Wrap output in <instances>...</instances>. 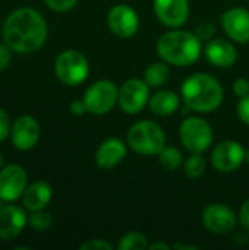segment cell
I'll return each instance as SVG.
<instances>
[{
    "label": "cell",
    "mask_w": 249,
    "mask_h": 250,
    "mask_svg": "<svg viewBox=\"0 0 249 250\" xmlns=\"http://www.w3.org/2000/svg\"><path fill=\"white\" fill-rule=\"evenodd\" d=\"M44 16L31 7L13 10L3 23V40L12 51L29 54L38 51L47 40Z\"/></svg>",
    "instance_id": "obj_1"
},
{
    "label": "cell",
    "mask_w": 249,
    "mask_h": 250,
    "mask_svg": "<svg viewBox=\"0 0 249 250\" xmlns=\"http://www.w3.org/2000/svg\"><path fill=\"white\" fill-rule=\"evenodd\" d=\"M181 97L186 108L198 113H211L222 105L225 92L222 83L214 76L194 73L183 81Z\"/></svg>",
    "instance_id": "obj_2"
},
{
    "label": "cell",
    "mask_w": 249,
    "mask_h": 250,
    "mask_svg": "<svg viewBox=\"0 0 249 250\" xmlns=\"http://www.w3.org/2000/svg\"><path fill=\"white\" fill-rule=\"evenodd\" d=\"M203 45L197 34L173 28L157 41V53L161 60L173 66H191L201 57Z\"/></svg>",
    "instance_id": "obj_3"
},
{
    "label": "cell",
    "mask_w": 249,
    "mask_h": 250,
    "mask_svg": "<svg viewBox=\"0 0 249 250\" xmlns=\"http://www.w3.org/2000/svg\"><path fill=\"white\" fill-rule=\"evenodd\" d=\"M126 144L136 154L147 157L158 155V152L166 146V133L156 122H136L128 130Z\"/></svg>",
    "instance_id": "obj_4"
},
{
    "label": "cell",
    "mask_w": 249,
    "mask_h": 250,
    "mask_svg": "<svg viewBox=\"0 0 249 250\" xmlns=\"http://www.w3.org/2000/svg\"><path fill=\"white\" fill-rule=\"evenodd\" d=\"M179 138L182 145L191 154H203L213 145V129L203 117H186L179 126Z\"/></svg>",
    "instance_id": "obj_5"
},
{
    "label": "cell",
    "mask_w": 249,
    "mask_h": 250,
    "mask_svg": "<svg viewBox=\"0 0 249 250\" xmlns=\"http://www.w3.org/2000/svg\"><path fill=\"white\" fill-rule=\"evenodd\" d=\"M54 73L62 83L68 86H76L88 78L90 63L81 51L65 50L56 59Z\"/></svg>",
    "instance_id": "obj_6"
},
{
    "label": "cell",
    "mask_w": 249,
    "mask_h": 250,
    "mask_svg": "<svg viewBox=\"0 0 249 250\" xmlns=\"http://www.w3.org/2000/svg\"><path fill=\"white\" fill-rule=\"evenodd\" d=\"M82 100L90 114L104 116L110 113L119 103V88L113 81L100 79L87 88Z\"/></svg>",
    "instance_id": "obj_7"
},
{
    "label": "cell",
    "mask_w": 249,
    "mask_h": 250,
    "mask_svg": "<svg viewBox=\"0 0 249 250\" xmlns=\"http://www.w3.org/2000/svg\"><path fill=\"white\" fill-rule=\"evenodd\" d=\"M150 86L144 79H128L119 88V107L125 114L141 113L150 101Z\"/></svg>",
    "instance_id": "obj_8"
},
{
    "label": "cell",
    "mask_w": 249,
    "mask_h": 250,
    "mask_svg": "<svg viewBox=\"0 0 249 250\" xmlns=\"http://www.w3.org/2000/svg\"><path fill=\"white\" fill-rule=\"evenodd\" d=\"M247 149L236 141H223L211 152V166L219 173H233L245 163Z\"/></svg>",
    "instance_id": "obj_9"
},
{
    "label": "cell",
    "mask_w": 249,
    "mask_h": 250,
    "mask_svg": "<svg viewBox=\"0 0 249 250\" xmlns=\"http://www.w3.org/2000/svg\"><path fill=\"white\" fill-rule=\"evenodd\" d=\"M204 227L214 234H227L236 229L238 217L235 211L220 202L210 204L204 208L201 215Z\"/></svg>",
    "instance_id": "obj_10"
},
{
    "label": "cell",
    "mask_w": 249,
    "mask_h": 250,
    "mask_svg": "<svg viewBox=\"0 0 249 250\" xmlns=\"http://www.w3.org/2000/svg\"><path fill=\"white\" fill-rule=\"evenodd\" d=\"M107 26L119 38H131L139 29V16L129 4H114L107 13Z\"/></svg>",
    "instance_id": "obj_11"
},
{
    "label": "cell",
    "mask_w": 249,
    "mask_h": 250,
    "mask_svg": "<svg viewBox=\"0 0 249 250\" xmlns=\"http://www.w3.org/2000/svg\"><path fill=\"white\" fill-rule=\"evenodd\" d=\"M28 183L26 171L19 164H9L0 170V201L15 202L18 201Z\"/></svg>",
    "instance_id": "obj_12"
},
{
    "label": "cell",
    "mask_w": 249,
    "mask_h": 250,
    "mask_svg": "<svg viewBox=\"0 0 249 250\" xmlns=\"http://www.w3.org/2000/svg\"><path fill=\"white\" fill-rule=\"evenodd\" d=\"M153 7L158 21L169 28H181L188 22V0H154Z\"/></svg>",
    "instance_id": "obj_13"
},
{
    "label": "cell",
    "mask_w": 249,
    "mask_h": 250,
    "mask_svg": "<svg viewBox=\"0 0 249 250\" xmlns=\"http://www.w3.org/2000/svg\"><path fill=\"white\" fill-rule=\"evenodd\" d=\"M40 125L32 116H21L15 120L10 130V141L19 151L32 149L40 141Z\"/></svg>",
    "instance_id": "obj_14"
},
{
    "label": "cell",
    "mask_w": 249,
    "mask_h": 250,
    "mask_svg": "<svg viewBox=\"0 0 249 250\" xmlns=\"http://www.w3.org/2000/svg\"><path fill=\"white\" fill-rule=\"evenodd\" d=\"M220 22L226 35L235 41L245 44L249 42V10L244 7H233L220 16Z\"/></svg>",
    "instance_id": "obj_15"
},
{
    "label": "cell",
    "mask_w": 249,
    "mask_h": 250,
    "mask_svg": "<svg viewBox=\"0 0 249 250\" xmlns=\"http://www.w3.org/2000/svg\"><path fill=\"white\" fill-rule=\"evenodd\" d=\"M28 214L18 205H6L0 209V240H15L26 227Z\"/></svg>",
    "instance_id": "obj_16"
},
{
    "label": "cell",
    "mask_w": 249,
    "mask_h": 250,
    "mask_svg": "<svg viewBox=\"0 0 249 250\" xmlns=\"http://www.w3.org/2000/svg\"><path fill=\"white\" fill-rule=\"evenodd\" d=\"M204 56L210 64L220 69H227L236 63L238 50L233 42L223 38H214L207 41L204 47Z\"/></svg>",
    "instance_id": "obj_17"
},
{
    "label": "cell",
    "mask_w": 249,
    "mask_h": 250,
    "mask_svg": "<svg viewBox=\"0 0 249 250\" xmlns=\"http://www.w3.org/2000/svg\"><path fill=\"white\" fill-rule=\"evenodd\" d=\"M128 154V144L119 138L104 139L95 151V163L103 170H110L120 164Z\"/></svg>",
    "instance_id": "obj_18"
},
{
    "label": "cell",
    "mask_w": 249,
    "mask_h": 250,
    "mask_svg": "<svg viewBox=\"0 0 249 250\" xmlns=\"http://www.w3.org/2000/svg\"><path fill=\"white\" fill-rule=\"evenodd\" d=\"M51 198H53L51 186L44 180H38L31 183L25 189L22 195V204L28 211H38V209H45V207L51 202Z\"/></svg>",
    "instance_id": "obj_19"
},
{
    "label": "cell",
    "mask_w": 249,
    "mask_h": 250,
    "mask_svg": "<svg viewBox=\"0 0 249 250\" xmlns=\"http://www.w3.org/2000/svg\"><path fill=\"white\" fill-rule=\"evenodd\" d=\"M182 97L170 89H160L150 97L148 107L150 111L158 117H167L178 111Z\"/></svg>",
    "instance_id": "obj_20"
},
{
    "label": "cell",
    "mask_w": 249,
    "mask_h": 250,
    "mask_svg": "<svg viewBox=\"0 0 249 250\" xmlns=\"http://www.w3.org/2000/svg\"><path fill=\"white\" fill-rule=\"evenodd\" d=\"M169 75H170V69H169L167 63L164 60L163 62H156V63H151L145 69L144 81L148 83L150 88H160L167 82Z\"/></svg>",
    "instance_id": "obj_21"
},
{
    "label": "cell",
    "mask_w": 249,
    "mask_h": 250,
    "mask_svg": "<svg viewBox=\"0 0 249 250\" xmlns=\"http://www.w3.org/2000/svg\"><path fill=\"white\" fill-rule=\"evenodd\" d=\"M158 161H160L163 168H166L169 171H175V170H178L182 166L183 158H182V154H181V151L178 148H175V146H164L158 152Z\"/></svg>",
    "instance_id": "obj_22"
},
{
    "label": "cell",
    "mask_w": 249,
    "mask_h": 250,
    "mask_svg": "<svg viewBox=\"0 0 249 250\" xmlns=\"http://www.w3.org/2000/svg\"><path fill=\"white\" fill-rule=\"evenodd\" d=\"M147 237L139 231H129L122 236L120 242L117 243L119 250H145L148 249Z\"/></svg>",
    "instance_id": "obj_23"
},
{
    "label": "cell",
    "mask_w": 249,
    "mask_h": 250,
    "mask_svg": "<svg viewBox=\"0 0 249 250\" xmlns=\"http://www.w3.org/2000/svg\"><path fill=\"white\" fill-rule=\"evenodd\" d=\"M28 224L34 231H47L53 224V215L45 209L31 211V215H28Z\"/></svg>",
    "instance_id": "obj_24"
},
{
    "label": "cell",
    "mask_w": 249,
    "mask_h": 250,
    "mask_svg": "<svg viewBox=\"0 0 249 250\" xmlns=\"http://www.w3.org/2000/svg\"><path fill=\"white\" fill-rule=\"evenodd\" d=\"M205 160L201 157V154H191L183 163V171L189 179H198L205 173Z\"/></svg>",
    "instance_id": "obj_25"
},
{
    "label": "cell",
    "mask_w": 249,
    "mask_h": 250,
    "mask_svg": "<svg viewBox=\"0 0 249 250\" xmlns=\"http://www.w3.org/2000/svg\"><path fill=\"white\" fill-rule=\"evenodd\" d=\"M44 1L54 12H68L72 7H75V4L78 3V0H44Z\"/></svg>",
    "instance_id": "obj_26"
},
{
    "label": "cell",
    "mask_w": 249,
    "mask_h": 250,
    "mask_svg": "<svg viewBox=\"0 0 249 250\" xmlns=\"http://www.w3.org/2000/svg\"><path fill=\"white\" fill-rule=\"evenodd\" d=\"M10 130H12V126H10L9 114L0 107V144L4 142L7 136H10Z\"/></svg>",
    "instance_id": "obj_27"
},
{
    "label": "cell",
    "mask_w": 249,
    "mask_h": 250,
    "mask_svg": "<svg viewBox=\"0 0 249 250\" xmlns=\"http://www.w3.org/2000/svg\"><path fill=\"white\" fill-rule=\"evenodd\" d=\"M81 250H113V246L103 239H91L81 245Z\"/></svg>",
    "instance_id": "obj_28"
},
{
    "label": "cell",
    "mask_w": 249,
    "mask_h": 250,
    "mask_svg": "<svg viewBox=\"0 0 249 250\" xmlns=\"http://www.w3.org/2000/svg\"><path fill=\"white\" fill-rule=\"evenodd\" d=\"M214 32H216V28L211 22H203L201 25H198L195 34L201 41H210L211 37L214 35Z\"/></svg>",
    "instance_id": "obj_29"
},
{
    "label": "cell",
    "mask_w": 249,
    "mask_h": 250,
    "mask_svg": "<svg viewBox=\"0 0 249 250\" xmlns=\"http://www.w3.org/2000/svg\"><path fill=\"white\" fill-rule=\"evenodd\" d=\"M236 111H238L239 119L249 126V94L239 100Z\"/></svg>",
    "instance_id": "obj_30"
},
{
    "label": "cell",
    "mask_w": 249,
    "mask_h": 250,
    "mask_svg": "<svg viewBox=\"0 0 249 250\" xmlns=\"http://www.w3.org/2000/svg\"><path fill=\"white\" fill-rule=\"evenodd\" d=\"M233 92L235 95H238L239 98L245 97L249 94V81L245 78H238L233 82Z\"/></svg>",
    "instance_id": "obj_31"
},
{
    "label": "cell",
    "mask_w": 249,
    "mask_h": 250,
    "mask_svg": "<svg viewBox=\"0 0 249 250\" xmlns=\"http://www.w3.org/2000/svg\"><path fill=\"white\" fill-rule=\"evenodd\" d=\"M238 218H239V223H241L242 229L249 231V199H247L242 204V207L239 209V217Z\"/></svg>",
    "instance_id": "obj_32"
},
{
    "label": "cell",
    "mask_w": 249,
    "mask_h": 250,
    "mask_svg": "<svg viewBox=\"0 0 249 250\" xmlns=\"http://www.w3.org/2000/svg\"><path fill=\"white\" fill-rule=\"evenodd\" d=\"M10 59H12V53H10L9 45H6V44H0V72H1V70H4V69L9 66Z\"/></svg>",
    "instance_id": "obj_33"
},
{
    "label": "cell",
    "mask_w": 249,
    "mask_h": 250,
    "mask_svg": "<svg viewBox=\"0 0 249 250\" xmlns=\"http://www.w3.org/2000/svg\"><path fill=\"white\" fill-rule=\"evenodd\" d=\"M69 110H70V113L75 114V116H82V114L88 113L84 100H73V101L70 103V105H69Z\"/></svg>",
    "instance_id": "obj_34"
},
{
    "label": "cell",
    "mask_w": 249,
    "mask_h": 250,
    "mask_svg": "<svg viewBox=\"0 0 249 250\" xmlns=\"http://www.w3.org/2000/svg\"><path fill=\"white\" fill-rule=\"evenodd\" d=\"M148 249L150 250H169L172 249V246H169V245H166L164 242H156V243H153V245H150L148 246Z\"/></svg>",
    "instance_id": "obj_35"
},
{
    "label": "cell",
    "mask_w": 249,
    "mask_h": 250,
    "mask_svg": "<svg viewBox=\"0 0 249 250\" xmlns=\"http://www.w3.org/2000/svg\"><path fill=\"white\" fill-rule=\"evenodd\" d=\"M4 167V158H3V154H1V151H0V170Z\"/></svg>",
    "instance_id": "obj_36"
},
{
    "label": "cell",
    "mask_w": 249,
    "mask_h": 250,
    "mask_svg": "<svg viewBox=\"0 0 249 250\" xmlns=\"http://www.w3.org/2000/svg\"><path fill=\"white\" fill-rule=\"evenodd\" d=\"M245 161L249 164V148L247 149V152H245Z\"/></svg>",
    "instance_id": "obj_37"
}]
</instances>
